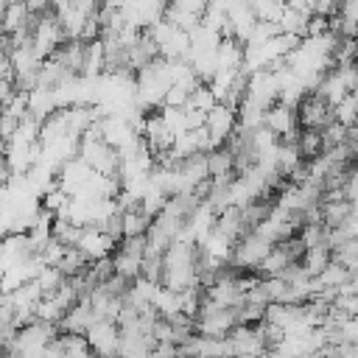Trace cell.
<instances>
[{
	"mask_svg": "<svg viewBox=\"0 0 358 358\" xmlns=\"http://www.w3.org/2000/svg\"><path fill=\"white\" fill-rule=\"evenodd\" d=\"M193 257H196V243H179L173 241L165 255H162V288L165 291H185L190 285H196V266H193Z\"/></svg>",
	"mask_w": 358,
	"mask_h": 358,
	"instance_id": "6da1fadb",
	"label": "cell"
},
{
	"mask_svg": "<svg viewBox=\"0 0 358 358\" xmlns=\"http://www.w3.org/2000/svg\"><path fill=\"white\" fill-rule=\"evenodd\" d=\"M271 241L268 238H263V235H257L255 229L249 232V235H243L235 246H232V252H229V257H227V266H232V268H238V271H255L257 266H260V260L271 252Z\"/></svg>",
	"mask_w": 358,
	"mask_h": 358,
	"instance_id": "7a4b0ae2",
	"label": "cell"
},
{
	"mask_svg": "<svg viewBox=\"0 0 358 358\" xmlns=\"http://www.w3.org/2000/svg\"><path fill=\"white\" fill-rule=\"evenodd\" d=\"M294 115H296V126H299V129L322 131L327 123H333V109H330L319 95H313V92L299 98Z\"/></svg>",
	"mask_w": 358,
	"mask_h": 358,
	"instance_id": "3957f363",
	"label": "cell"
},
{
	"mask_svg": "<svg viewBox=\"0 0 358 358\" xmlns=\"http://www.w3.org/2000/svg\"><path fill=\"white\" fill-rule=\"evenodd\" d=\"M84 341L90 347V352L95 358H117V344H120V333L115 322H95L87 333Z\"/></svg>",
	"mask_w": 358,
	"mask_h": 358,
	"instance_id": "277c9868",
	"label": "cell"
},
{
	"mask_svg": "<svg viewBox=\"0 0 358 358\" xmlns=\"http://www.w3.org/2000/svg\"><path fill=\"white\" fill-rule=\"evenodd\" d=\"M204 129H207V134H210V140H213V148H224V143H227V140L232 137V131L238 129V112H232V109L215 103V106L207 112V117H204Z\"/></svg>",
	"mask_w": 358,
	"mask_h": 358,
	"instance_id": "5b68a950",
	"label": "cell"
},
{
	"mask_svg": "<svg viewBox=\"0 0 358 358\" xmlns=\"http://www.w3.org/2000/svg\"><path fill=\"white\" fill-rule=\"evenodd\" d=\"M238 308H224V310H215V313L196 316V336H201V338H227L229 330L238 327Z\"/></svg>",
	"mask_w": 358,
	"mask_h": 358,
	"instance_id": "8992f818",
	"label": "cell"
},
{
	"mask_svg": "<svg viewBox=\"0 0 358 358\" xmlns=\"http://www.w3.org/2000/svg\"><path fill=\"white\" fill-rule=\"evenodd\" d=\"M218 70H241L243 67V45L238 39H221L215 48Z\"/></svg>",
	"mask_w": 358,
	"mask_h": 358,
	"instance_id": "52a82bcc",
	"label": "cell"
},
{
	"mask_svg": "<svg viewBox=\"0 0 358 358\" xmlns=\"http://www.w3.org/2000/svg\"><path fill=\"white\" fill-rule=\"evenodd\" d=\"M294 148H296V157L302 162H313L316 157H322V134L313 131V129H299L296 140H294Z\"/></svg>",
	"mask_w": 358,
	"mask_h": 358,
	"instance_id": "ba28073f",
	"label": "cell"
},
{
	"mask_svg": "<svg viewBox=\"0 0 358 358\" xmlns=\"http://www.w3.org/2000/svg\"><path fill=\"white\" fill-rule=\"evenodd\" d=\"M50 112H56L53 90H42V87L31 90V92H28V112H25V115H31V117H36V120L42 123Z\"/></svg>",
	"mask_w": 358,
	"mask_h": 358,
	"instance_id": "9c48e42d",
	"label": "cell"
},
{
	"mask_svg": "<svg viewBox=\"0 0 358 358\" xmlns=\"http://www.w3.org/2000/svg\"><path fill=\"white\" fill-rule=\"evenodd\" d=\"M120 227H123V238H140V235L148 232L151 218H148L140 207H134V210L120 213Z\"/></svg>",
	"mask_w": 358,
	"mask_h": 358,
	"instance_id": "30bf717a",
	"label": "cell"
},
{
	"mask_svg": "<svg viewBox=\"0 0 358 358\" xmlns=\"http://www.w3.org/2000/svg\"><path fill=\"white\" fill-rule=\"evenodd\" d=\"M25 22H28V11H25V3H8V6H6V14H3V20H0V28H3V34L8 36V34H14V31L25 28Z\"/></svg>",
	"mask_w": 358,
	"mask_h": 358,
	"instance_id": "8fae6325",
	"label": "cell"
},
{
	"mask_svg": "<svg viewBox=\"0 0 358 358\" xmlns=\"http://www.w3.org/2000/svg\"><path fill=\"white\" fill-rule=\"evenodd\" d=\"M227 173H235L232 171V157L227 148H215L207 154V176L210 179H218V176H227Z\"/></svg>",
	"mask_w": 358,
	"mask_h": 358,
	"instance_id": "7c38bea8",
	"label": "cell"
},
{
	"mask_svg": "<svg viewBox=\"0 0 358 358\" xmlns=\"http://www.w3.org/2000/svg\"><path fill=\"white\" fill-rule=\"evenodd\" d=\"M350 277H355V271H347V268H341L338 263H327L319 274H316V282L322 285V288H338L341 282H347Z\"/></svg>",
	"mask_w": 358,
	"mask_h": 358,
	"instance_id": "4fadbf2b",
	"label": "cell"
},
{
	"mask_svg": "<svg viewBox=\"0 0 358 358\" xmlns=\"http://www.w3.org/2000/svg\"><path fill=\"white\" fill-rule=\"evenodd\" d=\"M252 14L257 22H277L285 11V3H277V0H257V3H249Z\"/></svg>",
	"mask_w": 358,
	"mask_h": 358,
	"instance_id": "5bb4252c",
	"label": "cell"
},
{
	"mask_svg": "<svg viewBox=\"0 0 358 358\" xmlns=\"http://www.w3.org/2000/svg\"><path fill=\"white\" fill-rule=\"evenodd\" d=\"M333 120L344 129H355V95H344L333 106Z\"/></svg>",
	"mask_w": 358,
	"mask_h": 358,
	"instance_id": "9a60e30c",
	"label": "cell"
},
{
	"mask_svg": "<svg viewBox=\"0 0 358 358\" xmlns=\"http://www.w3.org/2000/svg\"><path fill=\"white\" fill-rule=\"evenodd\" d=\"M215 106V98H213V92H210V87L207 84H199L190 95H187V103H185V109H196V112H210Z\"/></svg>",
	"mask_w": 358,
	"mask_h": 358,
	"instance_id": "2e32d148",
	"label": "cell"
},
{
	"mask_svg": "<svg viewBox=\"0 0 358 358\" xmlns=\"http://www.w3.org/2000/svg\"><path fill=\"white\" fill-rule=\"evenodd\" d=\"M34 282H36V288L42 291V296H50L53 291H59V285L64 282V277H62V274H59L56 268L45 266V268H42V271L36 274V280H34Z\"/></svg>",
	"mask_w": 358,
	"mask_h": 358,
	"instance_id": "e0dca14e",
	"label": "cell"
},
{
	"mask_svg": "<svg viewBox=\"0 0 358 358\" xmlns=\"http://www.w3.org/2000/svg\"><path fill=\"white\" fill-rule=\"evenodd\" d=\"M333 310H338V313H344V316H352L355 319V310H358V296L355 294H336V299H333V305H330Z\"/></svg>",
	"mask_w": 358,
	"mask_h": 358,
	"instance_id": "ac0fdd59",
	"label": "cell"
},
{
	"mask_svg": "<svg viewBox=\"0 0 358 358\" xmlns=\"http://www.w3.org/2000/svg\"><path fill=\"white\" fill-rule=\"evenodd\" d=\"M182 115H185V131H196V129H201L204 126V112H196V109H182Z\"/></svg>",
	"mask_w": 358,
	"mask_h": 358,
	"instance_id": "d6986e66",
	"label": "cell"
},
{
	"mask_svg": "<svg viewBox=\"0 0 358 358\" xmlns=\"http://www.w3.org/2000/svg\"><path fill=\"white\" fill-rule=\"evenodd\" d=\"M0 36H3V28H0Z\"/></svg>",
	"mask_w": 358,
	"mask_h": 358,
	"instance_id": "ffe728a7",
	"label": "cell"
}]
</instances>
